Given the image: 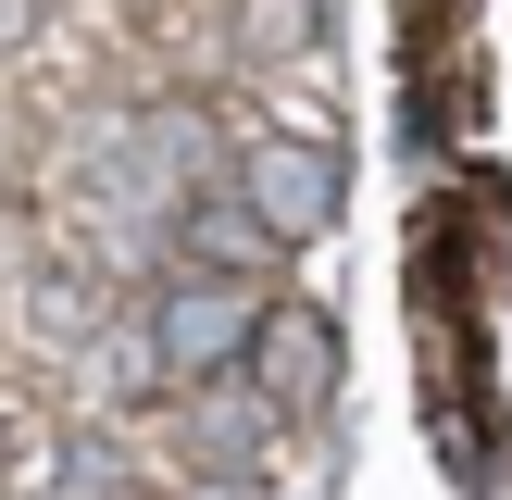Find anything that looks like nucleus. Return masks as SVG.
<instances>
[{
  "instance_id": "f257e3e1",
  "label": "nucleus",
  "mask_w": 512,
  "mask_h": 500,
  "mask_svg": "<svg viewBox=\"0 0 512 500\" xmlns=\"http://www.w3.org/2000/svg\"><path fill=\"white\" fill-rule=\"evenodd\" d=\"M100 188L138 200V213H188L200 188H225V138H213V113H188V100L125 113L113 138H100Z\"/></svg>"
},
{
  "instance_id": "f03ea898",
  "label": "nucleus",
  "mask_w": 512,
  "mask_h": 500,
  "mask_svg": "<svg viewBox=\"0 0 512 500\" xmlns=\"http://www.w3.org/2000/svg\"><path fill=\"white\" fill-rule=\"evenodd\" d=\"M250 325H263V300H250L238 275H213V263L163 275V288H150V375H163V388H213L225 363H250Z\"/></svg>"
},
{
  "instance_id": "7ed1b4c3",
  "label": "nucleus",
  "mask_w": 512,
  "mask_h": 500,
  "mask_svg": "<svg viewBox=\"0 0 512 500\" xmlns=\"http://www.w3.org/2000/svg\"><path fill=\"white\" fill-rule=\"evenodd\" d=\"M225 188H238L250 213L275 225V250H300V238H325V225H338L350 175H338V150H313V138H250Z\"/></svg>"
},
{
  "instance_id": "20e7f679",
  "label": "nucleus",
  "mask_w": 512,
  "mask_h": 500,
  "mask_svg": "<svg viewBox=\"0 0 512 500\" xmlns=\"http://www.w3.org/2000/svg\"><path fill=\"white\" fill-rule=\"evenodd\" d=\"M250 388L275 400V425L325 413V400H338V325H325L313 300H263V325H250Z\"/></svg>"
},
{
  "instance_id": "39448f33",
  "label": "nucleus",
  "mask_w": 512,
  "mask_h": 500,
  "mask_svg": "<svg viewBox=\"0 0 512 500\" xmlns=\"http://www.w3.org/2000/svg\"><path fill=\"white\" fill-rule=\"evenodd\" d=\"M263 438H275V400L263 388H225V375H213V388H188V450H200V463H213V475H250V463H263Z\"/></svg>"
},
{
  "instance_id": "423d86ee",
  "label": "nucleus",
  "mask_w": 512,
  "mask_h": 500,
  "mask_svg": "<svg viewBox=\"0 0 512 500\" xmlns=\"http://www.w3.org/2000/svg\"><path fill=\"white\" fill-rule=\"evenodd\" d=\"M63 500H138V463L88 425V438H63Z\"/></svg>"
},
{
  "instance_id": "0eeeda50",
  "label": "nucleus",
  "mask_w": 512,
  "mask_h": 500,
  "mask_svg": "<svg viewBox=\"0 0 512 500\" xmlns=\"http://www.w3.org/2000/svg\"><path fill=\"white\" fill-rule=\"evenodd\" d=\"M250 50H300V38H313V25H325V0H250Z\"/></svg>"
},
{
  "instance_id": "6e6552de",
  "label": "nucleus",
  "mask_w": 512,
  "mask_h": 500,
  "mask_svg": "<svg viewBox=\"0 0 512 500\" xmlns=\"http://www.w3.org/2000/svg\"><path fill=\"white\" fill-rule=\"evenodd\" d=\"M38 38V0H0V50H25Z\"/></svg>"
}]
</instances>
